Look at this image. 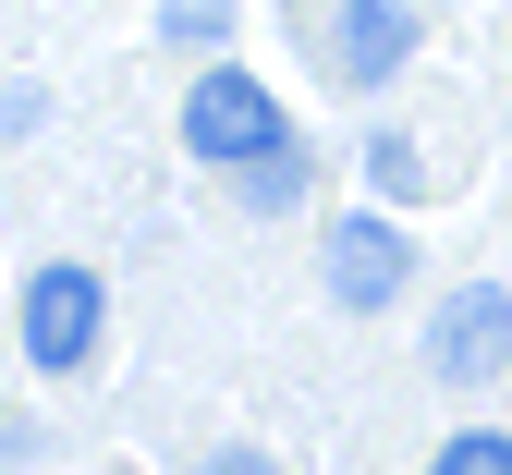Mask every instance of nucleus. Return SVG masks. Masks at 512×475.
<instances>
[{
  "label": "nucleus",
  "mask_w": 512,
  "mask_h": 475,
  "mask_svg": "<svg viewBox=\"0 0 512 475\" xmlns=\"http://www.w3.org/2000/svg\"><path fill=\"white\" fill-rule=\"evenodd\" d=\"M427 475H512V427H452L427 451Z\"/></svg>",
  "instance_id": "0eeeda50"
},
{
  "label": "nucleus",
  "mask_w": 512,
  "mask_h": 475,
  "mask_svg": "<svg viewBox=\"0 0 512 475\" xmlns=\"http://www.w3.org/2000/svg\"><path fill=\"white\" fill-rule=\"evenodd\" d=\"M183 147L208 171H256V159L293 147V122H281V98L256 86L244 61H220V74H196V98H183Z\"/></svg>",
  "instance_id": "f257e3e1"
},
{
  "label": "nucleus",
  "mask_w": 512,
  "mask_h": 475,
  "mask_svg": "<svg viewBox=\"0 0 512 475\" xmlns=\"http://www.w3.org/2000/svg\"><path fill=\"white\" fill-rule=\"evenodd\" d=\"M232 183V208H256V220H281V208H305V147H281V159H256V171H220Z\"/></svg>",
  "instance_id": "423d86ee"
},
{
  "label": "nucleus",
  "mask_w": 512,
  "mask_h": 475,
  "mask_svg": "<svg viewBox=\"0 0 512 475\" xmlns=\"http://www.w3.org/2000/svg\"><path fill=\"white\" fill-rule=\"evenodd\" d=\"M317 293H330L342 317H378V305H403L415 293V232L391 208H354L317 232Z\"/></svg>",
  "instance_id": "f03ea898"
},
{
  "label": "nucleus",
  "mask_w": 512,
  "mask_h": 475,
  "mask_svg": "<svg viewBox=\"0 0 512 475\" xmlns=\"http://www.w3.org/2000/svg\"><path fill=\"white\" fill-rule=\"evenodd\" d=\"M159 37H171V49H220L232 13H220V0H159Z\"/></svg>",
  "instance_id": "6e6552de"
},
{
  "label": "nucleus",
  "mask_w": 512,
  "mask_h": 475,
  "mask_svg": "<svg viewBox=\"0 0 512 475\" xmlns=\"http://www.w3.org/2000/svg\"><path fill=\"white\" fill-rule=\"evenodd\" d=\"M512 366V293L500 281H464V293H439L427 317V378H452V390H488Z\"/></svg>",
  "instance_id": "20e7f679"
},
{
  "label": "nucleus",
  "mask_w": 512,
  "mask_h": 475,
  "mask_svg": "<svg viewBox=\"0 0 512 475\" xmlns=\"http://www.w3.org/2000/svg\"><path fill=\"white\" fill-rule=\"evenodd\" d=\"M98 329H110V281H98V268H74V256L25 268V366L37 378H74L98 354Z\"/></svg>",
  "instance_id": "7ed1b4c3"
},
{
  "label": "nucleus",
  "mask_w": 512,
  "mask_h": 475,
  "mask_svg": "<svg viewBox=\"0 0 512 475\" xmlns=\"http://www.w3.org/2000/svg\"><path fill=\"white\" fill-rule=\"evenodd\" d=\"M196 475H281V463H269V451H244V439H220V451H208Z\"/></svg>",
  "instance_id": "9d476101"
},
{
  "label": "nucleus",
  "mask_w": 512,
  "mask_h": 475,
  "mask_svg": "<svg viewBox=\"0 0 512 475\" xmlns=\"http://www.w3.org/2000/svg\"><path fill=\"white\" fill-rule=\"evenodd\" d=\"M366 183L378 195H427V159L403 147V134H366Z\"/></svg>",
  "instance_id": "1a4fd4ad"
},
{
  "label": "nucleus",
  "mask_w": 512,
  "mask_h": 475,
  "mask_svg": "<svg viewBox=\"0 0 512 475\" xmlns=\"http://www.w3.org/2000/svg\"><path fill=\"white\" fill-rule=\"evenodd\" d=\"M403 61H415V0H330V49H317V74H330V86L378 98Z\"/></svg>",
  "instance_id": "39448f33"
}]
</instances>
